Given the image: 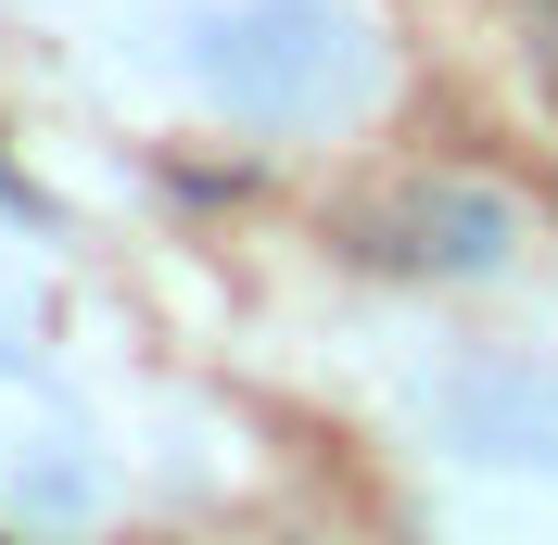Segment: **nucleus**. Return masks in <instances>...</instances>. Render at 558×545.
<instances>
[{
  "mask_svg": "<svg viewBox=\"0 0 558 545\" xmlns=\"http://www.w3.org/2000/svg\"><path fill=\"white\" fill-rule=\"evenodd\" d=\"M330 64H343V26H330V13H305V0H267V13H242V26L204 38V76L229 89V102H254V114L317 102V89H330Z\"/></svg>",
  "mask_w": 558,
  "mask_h": 545,
  "instance_id": "f257e3e1",
  "label": "nucleus"
},
{
  "mask_svg": "<svg viewBox=\"0 0 558 545\" xmlns=\"http://www.w3.org/2000/svg\"><path fill=\"white\" fill-rule=\"evenodd\" d=\"M368 229H393L381 254H407V267H445V279H483L495 254H508V204H495V191H407V204L368 216Z\"/></svg>",
  "mask_w": 558,
  "mask_h": 545,
  "instance_id": "f03ea898",
  "label": "nucleus"
},
{
  "mask_svg": "<svg viewBox=\"0 0 558 545\" xmlns=\"http://www.w3.org/2000/svg\"><path fill=\"white\" fill-rule=\"evenodd\" d=\"M533 64H546V89H558V0H546V26H533Z\"/></svg>",
  "mask_w": 558,
  "mask_h": 545,
  "instance_id": "7ed1b4c3",
  "label": "nucleus"
}]
</instances>
